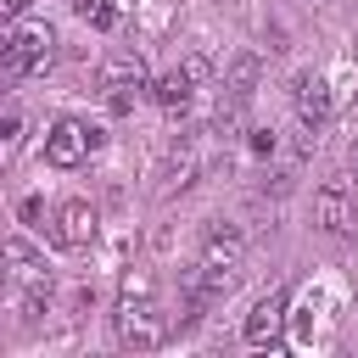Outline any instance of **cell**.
Wrapping results in <instances>:
<instances>
[{
    "instance_id": "cell-1",
    "label": "cell",
    "mask_w": 358,
    "mask_h": 358,
    "mask_svg": "<svg viewBox=\"0 0 358 358\" xmlns=\"http://www.w3.org/2000/svg\"><path fill=\"white\" fill-rule=\"evenodd\" d=\"M50 50H56L50 22H11V34H6V73L11 78L39 73V67H50Z\"/></svg>"
},
{
    "instance_id": "cell-2",
    "label": "cell",
    "mask_w": 358,
    "mask_h": 358,
    "mask_svg": "<svg viewBox=\"0 0 358 358\" xmlns=\"http://www.w3.org/2000/svg\"><path fill=\"white\" fill-rule=\"evenodd\" d=\"M101 129L95 123H84V117H56L50 123V134H45V162L50 168H78L90 151H101Z\"/></svg>"
},
{
    "instance_id": "cell-3",
    "label": "cell",
    "mask_w": 358,
    "mask_h": 358,
    "mask_svg": "<svg viewBox=\"0 0 358 358\" xmlns=\"http://www.w3.org/2000/svg\"><path fill=\"white\" fill-rule=\"evenodd\" d=\"M112 330H117V341L134 347V352H151V347H162V336H168V324H162V313L151 308V296H123L117 313H112Z\"/></svg>"
},
{
    "instance_id": "cell-4",
    "label": "cell",
    "mask_w": 358,
    "mask_h": 358,
    "mask_svg": "<svg viewBox=\"0 0 358 358\" xmlns=\"http://www.w3.org/2000/svg\"><path fill=\"white\" fill-rule=\"evenodd\" d=\"M101 90H106V106H112V112H129L134 95L145 90V62H140V56H117V62H106Z\"/></svg>"
},
{
    "instance_id": "cell-5",
    "label": "cell",
    "mask_w": 358,
    "mask_h": 358,
    "mask_svg": "<svg viewBox=\"0 0 358 358\" xmlns=\"http://www.w3.org/2000/svg\"><path fill=\"white\" fill-rule=\"evenodd\" d=\"M280 324H285V291H268V296L246 313L241 336H246V347H274V341H280Z\"/></svg>"
},
{
    "instance_id": "cell-6",
    "label": "cell",
    "mask_w": 358,
    "mask_h": 358,
    "mask_svg": "<svg viewBox=\"0 0 358 358\" xmlns=\"http://www.w3.org/2000/svg\"><path fill=\"white\" fill-rule=\"evenodd\" d=\"M291 101H296V117L302 123H324V112H330V90H324V78L319 73H296L291 78Z\"/></svg>"
},
{
    "instance_id": "cell-7",
    "label": "cell",
    "mask_w": 358,
    "mask_h": 358,
    "mask_svg": "<svg viewBox=\"0 0 358 358\" xmlns=\"http://www.w3.org/2000/svg\"><path fill=\"white\" fill-rule=\"evenodd\" d=\"M56 241H62V246H73V252L95 241V207H90L84 196H78V201H67V207L56 213Z\"/></svg>"
},
{
    "instance_id": "cell-8",
    "label": "cell",
    "mask_w": 358,
    "mask_h": 358,
    "mask_svg": "<svg viewBox=\"0 0 358 358\" xmlns=\"http://www.w3.org/2000/svg\"><path fill=\"white\" fill-rule=\"evenodd\" d=\"M313 213H319V224L330 229V235H347L358 218H352V201H347V190L341 185H324L319 196H313Z\"/></svg>"
},
{
    "instance_id": "cell-9",
    "label": "cell",
    "mask_w": 358,
    "mask_h": 358,
    "mask_svg": "<svg viewBox=\"0 0 358 358\" xmlns=\"http://www.w3.org/2000/svg\"><path fill=\"white\" fill-rule=\"evenodd\" d=\"M190 84H196V78L179 67V73H162V78L151 84V95H157L162 112H185V106H190Z\"/></svg>"
},
{
    "instance_id": "cell-10",
    "label": "cell",
    "mask_w": 358,
    "mask_h": 358,
    "mask_svg": "<svg viewBox=\"0 0 358 358\" xmlns=\"http://www.w3.org/2000/svg\"><path fill=\"white\" fill-rule=\"evenodd\" d=\"M117 291H123V296H151V291H157V280H151V268H123Z\"/></svg>"
},
{
    "instance_id": "cell-11",
    "label": "cell",
    "mask_w": 358,
    "mask_h": 358,
    "mask_svg": "<svg viewBox=\"0 0 358 358\" xmlns=\"http://www.w3.org/2000/svg\"><path fill=\"white\" fill-rule=\"evenodd\" d=\"M73 11H78L90 28H112V0H73Z\"/></svg>"
},
{
    "instance_id": "cell-12",
    "label": "cell",
    "mask_w": 358,
    "mask_h": 358,
    "mask_svg": "<svg viewBox=\"0 0 358 358\" xmlns=\"http://www.w3.org/2000/svg\"><path fill=\"white\" fill-rule=\"evenodd\" d=\"M39 218H45V201L28 196V201H22V224H39Z\"/></svg>"
},
{
    "instance_id": "cell-13",
    "label": "cell",
    "mask_w": 358,
    "mask_h": 358,
    "mask_svg": "<svg viewBox=\"0 0 358 358\" xmlns=\"http://www.w3.org/2000/svg\"><path fill=\"white\" fill-rule=\"evenodd\" d=\"M17 134H22V117H17V112H6V151L17 145Z\"/></svg>"
},
{
    "instance_id": "cell-14",
    "label": "cell",
    "mask_w": 358,
    "mask_h": 358,
    "mask_svg": "<svg viewBox=\"0 0 358 358\" xmlns=\"http://www.w3.org/2000/svg\"><path fill=\"white\" fill-rule=\"evenodd\" d=\"M22 11H28V0H0V17H6V22H17Z\"/></svg>"
}]
</instances>
